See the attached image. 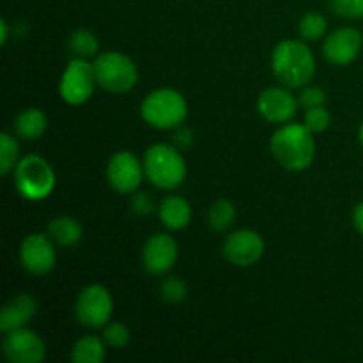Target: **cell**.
<instances>
[{"label":"cell","instance_id":"9c48e42d","mask_svg":"<svg viewBox=\"0 0 363 363\" xmlns=\"http://www.w3.org/2000/svg\"><path fill=\"white\" fill-rule=\"evenodd\" d=\"M145 179L144 163L131 151H117L106 163V181L117 194H135Z\"/></svg>","mask_w":363,"mask_h":363},{"label":"cell","instance_id":"ffe728a7","mask_svg":"<svg viewBox=\"0 0 363 363\" xmlns=\"http://www.w3.org/2000/svg\"><path fill=\"white\" fill-rule=\"evenodd\" d=\"M106 357V344L103 337L84 335L71 347V362L74 363H101Z\"/></svg>","mask_w":363,"mask_h":363},{"label":"cell","instance_id":"1f68e13d","mask_svg":"<svg viewBox=\"0 0 363 363\" xmlns=\"http://www.w3.org/2000/svg\"><path fill=\"white\" fill-rule=\"evenodd\" d=\"M353 225L363 236V201L358 202L353 209Z\"/></svg>","mask_w":363,"mask_h":363},{"label":"cell","instance_id":"83f0119b","mask_svg":"<svg viewBox=\"0 0 363 363\" xmlns=\"http://www.w3.org/2000/svg\"><path fill=\"white\" fill-rule=\"evenodd\" d=\"M326 99H328L326 91L318 87V85H305V87H301L300 96H298V103H300V106L303 110L315 108V106H325Z\"/></svg>","mask_w":363,"mask_h":363},{"label":"cell","instance_id":"d6986e66","mask_svg":"<svg viewBox=\"0 0 363 363\" xmlns=\"http://www.w3.org/2000/svg\"><path fill=\"white\" fill-rule=\"evenodd\" d=\"M46 234L59 247H77L84 236L82 223L73 216H57L48 223Z\"/></svg>","mask_w":363,"mask_h":363},{"label":"cell","instance_id":"44dd1931","mask_svg":"<svg viewBox=\"0 0 363 363\" xmlns=\"http://www.w3.org/2000/svg\"><path fill=\"white\" fill-rule=\"evenodd\" d=\"M236 206L227 199H220V201L213 202L208 209V225L211 227L215 233H225L230 227L236 223Z\"/></svg>","mask_w":363,"mask_h":363},{"label":"cell","instance_id":"3957f363","mask_svg":"<svg viewBox=\"0 0 363 363\" xmlns=\"http://www.w3.org/2000/svg\"><path fill=\"white\" fill-rule=\"evenodd\" d=\"M145 179L163 191L177 190L186 179V160L181 149L167 142H156L144 152Z\"/></svg>","mask_w":363,"mask_h":363},{"label":"cell","instance_id":"484cf974","mask_svg":"<svg viewBox=\"0 0 363 363\" xmlns=\"http://www.w3.org/2000/svg\"><path fill=\"white\" fill-rule=\"evenodd\" d=\"M103 340L108 347L113 350H123L130 342V330L126 325L119 321H110L103 326Z\"/></svg>","mask_w":363,"mask_h":363},{"label":"cell","instance_id":"8fae6325","mask_svg":"<svg viewBox=\"0 0 363 363\" xmlns=\"http://www.w3.org/2000/svg\"><path fill=\"white\" fill-rule=\"evenodd\" d=\"M222 254L227 262L236 268H250L261 261L264 254V240L254 229H238L225 238Z\"/></svg>","mask_w":363,"mask_h":363},{"label":"cell","instance_id":"603a6c76","mask_svg":"<svg viewBox=\"0 0 363 363\" xmlns=\"http://www.w3.org/2000/svg\"><path fill=\"white\" fill-rule=\"evenodd\" d=\"M69 50L73 52L74 57L91 59V57H98L99 41L94 32L78 28L69 35Z\"/></svg>","mask_w":363,"mask_h":363},{"label":"cell","instance_id":"7402d4cb","mask_svg":"<svg viewBox=\"0 0 363 363\" xmlns=\"http://www.w3.org/2000/svg\"><path fill=\"white\" fill-rule=\"evenodd\" d=\"M326 30H328V21L318 11H308L301 16L300 23H298V32H300V38L303 41H319L321 38H325Z\"/></svg>","mask_w":363,"mask_h":363},{"label":"cell","instance_id":"5bb4252c","mask_svg":"<svg viewBox=\"0 0 363 363\" xmlns=\"http://www.w3.org/2000/svg\"><path fill=\"white\" fill-rule=\"evenodd\" d=\"M296 96L289 87H266L257 98V112L264 121L272 124H286L294 119L298 112Z\"/></svg>","mask_w":363,"mask_h":363},{"label":"cell","instance_id":"8992f818","mask_svg":"<svg viewBox=\"0 0 363 363\" xmlns=\"http://www.w3.org/2000/svg\"><path fill=\"white\" fill-rule=\"evenodd\" d=\"M96 82L99 87L112 94L130 92L138 82V67L128 55L121 52H103L94 57Z\"/></svg>","mask_w":363,"mask_h":363},{"label":"cell","instance_id":"5b68a950","mask_svg":"<svg viewBox=\"0 0 363 363\" xmlns=\"http://www.w3.org/2000/svg\"><path fill=\"white\" fill-rule=\"evenodd\" d=\"M14 188L28 202L45 201L55 190V170L39 155H27L13 170Z\"/></svg>","mask_w":363,"mask_h":363},{"label":"cell","instance_id":"2e32d148","mask_svg":"<svg viewBox=\"0 0 363 363\" xmlns=\"http://www.w3.org/2000/svg\"><path fill=\"white\" fill-rule=\"evenodd\" d=\"M35 314H38L35 298L27 293L18 294L0 311V330L4 333H9L13 330L25 328Z\"/></svg>","mask_w":363,"mask_h":363},{"label":"cell","instance_id":"277c9868","mask_svg":"<svg viewBox=\"0 0 363 363\" xmlns=\"http://www.w3.org/2000/svg\"><path fill=\"white\" fill-rule=\"evenodd\" d=\"M140 116L155 130H176L186 121L188 101L172 87L155 89L142 101Z\"/></svg>","mask_w":363,"mask_h":363},{"label":"cell","instance_id":"f546056e","mask_svg":"<svg viewBox=\"0 0 363 363\" xmlns=\"http://www.w3.org/2000/svg\"><path fill=\"white\" fill-rule=\"evenodd\" d=\"M155 199L147 194V191L137 190L131 197V211L137 216H147L155 211Z\"/></svg>","mask_w":363,"mask_h":363},{"label":"cell","instance_id":"52a82bcc","mask_svg":"<svg viewBox=\"0 0 363 363\" xmlns=\"http://www.w3.org/2000/svg\"><path fill=\"white\" fill-rule=\"evenodd\" d=\"M98 85L94 67L87 59L74 57L66 64L59 82V96L64 103L78 106L87 103Z\"/></svg>","mask_w":363,"mask_h":363},{"label":"cell","instance_id":"7a4b0ae2","mask_svg":"<svg viewBox=\"0 0 363 363\" xmlns=\"http://www.w3.org/2000/svg\"><path fill=\"white\" fill-rule=\"evenodd\" d=\"M272 71L289 89L311 84L315 74V57L303 39H284L272 52Z\"/></svg>","mask_w":363,"mask_h":363},{"label":"cell","instance_id":"d6a6232c","mask_svg":"<svg viewBox=\"0 0 363 363\" xmlns=\"http://www.w3.org/2000/svg\"><path fill=\"white\" fill-rule=\"evenodd\" d=\"M7 39H9V25L6 20H0V43L6 45Z\"/></svg>","mask_w":363,"mask_h":363},{"label":"cell","instance_id":"ba28073f","mask_svg":"<svg viewBox=\"0 0 363 363\" xmlns=\"http://www.w3.org/2000/svg\"><path fill=\"white\" fill-rule=\"evenodd\" d=\"M113 298L101 284H91L78 293L74 301V318L82 326L91 330L103 328L112 321Z\"/></svg>","mask_w":363,"mask_h":363},{"label":"cell","instance_id":"d4e9b609","mask_svg":"<svg viewBox=\"0 0 363 363\" xmlns=\"http://www.w3.org/2000/svg\"><path fill=\"white\" fill-rule=\"evenodd\" d=\"M188 287L179 277H165L160 284V298H162L165 303L177 305L186 298Z\"/></svg>","mask_w":363,"mask_h":363},{"label":"cell","instance_id":"30bf717a","mask_svg":"<svg viewBox=\"0 0 363 363\" xmlns=\"http://www.w3.org/2000/svg\"><path fill=\"white\" fill-rule=\"evenodd\" d=\"M20 264L30 275H48L57 264V250L52 238L41 233L25 236L20 245Z\"/></svg>","mask_w":363,"mask_h":363},{"label":"cell","instance_id":"ac0fdd59","mask_svg":"<svg viewBox=\"0 0 363 363\" xmlns=\"http://www.w3.org/2000/svg\"><path fill=\"white\" fill-rule=\"evenodd\" d=\"M46 126H48L46 113L35 106L23 108L13 121L14 135L23 140H38L46 131Z\"/></svg>","mask_w":363,"mask_h":363},{"label":"cell","instance_id":"6da1fadb","mask_svg":"<svg viewBox=\"0 0 363 363\" xmlns=\"http://www.w3.org/2000/svg\"><path fill=\"white\" fill-rule=\"evenodd\" d=\"M269 151L282 169L289 172L307 170L315 160L314 133L303 123L280 124L269 140Z\"/></svg>","mask_w":363,"mask_h":363},{"label":"cell","instance_id":"4316f807","mask_svg":"<svg viewBox=\"0 0 363 363\" xmlns=\"http://www.w3.org/2000/svg\"><path fill=\"white\" fill-rule=\"evenodd\" d=\"M303 124L312 131V133H323L332 124V116L325 106H315V108L305 110Z\"/></svg>","mask_w":363,"mask_h":363},{"label":"cell","instance_id":"9a60e30c","mask_svg":"<svg viewBox=\"0 0 363 363\" xmlns=\"http://www.w3.org/2000/svg\"><path fill=\"white\" fill-rule=\"evenodd\" d=\"M363 35L354 27H340L326 35L323 43V55L333 66H347L362 52Z\"/></svg>","mask_w":363,"mask_h":363},{"label":"cell","instance_id":"f1b7e54d","mask_svg":"<svg viewBox=\"0 0 363 363\" xmlns=\"http://www.w3.org/2000/svg\"><path fill=\"white\" fill-rule=\"evenodd\" d=\"M330 7L337 16L347 20L363 18V0H330Z\"/></svg>","mask_w":363,"mask_h":363},{"label":"cell","instance_id":"cb8c5ba5","mask_svg":"<svg viewBox=\"0 0 363 363\" xmlns=\"http://www.w3.org/2000/svg\"><path fill=\"white\" fill-rule=\"evenodd\" d=\"M20 160V144L16 137L4 131L0 135V174L7 176L13 172Z\"/></svg>","mask_w":363,"mask_h":363},{"label":"cell","instance_id":"7c38bea8","mask_svg":"<svg viewBox=\"0 0 363 363\" xmlns=\"http://www.w3.org/2000/svg\"><path fill=\"white\" fill-rule=\"evenodd\" d=\"M2 353L11 363H39L46 357V344L38 332L30 328L4 333Z\"/></svg>","mask_w":363,"mask_h":363},{"label":"cell","instance_id":"4dcf8cb0","mask_svg":"<svg viewBox=\"0 0 363 363\" xmlns=\"http://www.w3.org/2000/svg\"><path fill=\"white\" fill-rule=\"evenodd\" d=\"M194 144V133H191L190 128L186 126H177L176 128V133H174V145H176L177 149H181V151H184V149H188L190 145Z\"/></svg>","mask_w":363,"mask_h":363},{"label":"cell","instance_id":"e0dca14e","mask_svg":"<svg viewBox=\"0 0 363 363\" xmlns=\"http://www.w3.org/2000/svg\"><path fill=\"white\" fill-rule=\"evenodd\" d=\"M191 206L181 195H167L158 206V218L167 230H183L191 222Z\"/></svg>","mask_w":363,"mask_h":363},{"label":"cell","instance_id":"4fadbf2b","mask_svg":"<svg viewBox=\"0 0 363 363\" xmlns=\"http://www.w3.org/2000/svg\"><path fill=\"white\" fill-rule=\"evenodd\" d=\"M179 255L177 241L169 233H156L142 248V266L151 275H165L174 268Z\"/></svg>","mask_w":363,"mask_h":363},{"label":"cell","instance_id":"836d02e7","mask_svg":"<svg viewBox=\"0 0 363 363\" xmlns=\"http://www.w3.org/2000/svg\"><path fill=\"white\" fill-rule=\"evenodd\" d=\"M358 142H360V145L363 147V123L360 124V128H358Z\"/></svg>","mask_w":363,"mask_h":363}]
</instances>
